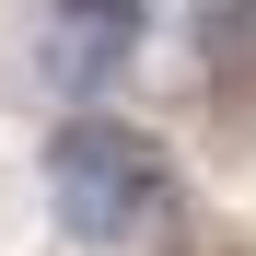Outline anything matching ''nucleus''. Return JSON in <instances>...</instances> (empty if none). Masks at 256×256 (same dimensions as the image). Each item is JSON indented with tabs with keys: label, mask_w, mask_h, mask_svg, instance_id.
<instances>
[{
	"label": "nucleus",
	"mask_w": 256,
	"mask_h": 256,
	"mask_svg": "<svg viewBox=\"0 0 256 256\" xmlns=\"http://www.w3.org/2000/svg\"><path fill=\"white\" fill-rule=\"evenodd\" d=\"M163 198H175V163H163L152 128H128V116H105V105H70V116L47 128V210H58L70 244L152 233Z\"/></svg>",
	"instance_id": "1"
},
{
	"label": "nucleus",
	"mask_w": 256,
	"mask_h": 256,
	"mask_svg": "<svg viewBox=\"0 0 256 256\" xmlns=\"http://www.w3.org/2000/svg\"><path fill=\"white\" fill-rule=\"evenodd\" d=\"M186 35H198V58L222 70V82H256V0H198Z\"/></svg>",
	"instance_id": "2"
},
{
	"label": "nucleus",
	"mask_w": 256,
	"mask_h": 256,
	"mask_svg": "<svg viewBox=\"0 0 256 256\" xmlns=\"http://www.w3.org/2000/svg\"><path fill=\"white\" fill-rule=\"evenodd\" d=\"M58 24H82V35H128L140 47V24H152V0H47Z\"/></svg>",
	"instance_id": "3"
}]
</instances>
